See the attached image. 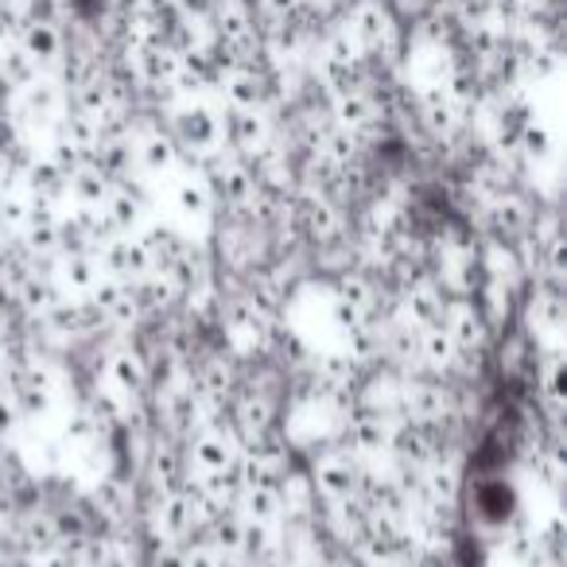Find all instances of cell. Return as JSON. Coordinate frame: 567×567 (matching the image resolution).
Instances as JSON below:
<instances>
[{
    "label": "cell",
    "instance_id": "6da1fadb",
    "mask_svg": "<svg viewBox=\"0 0 567 567\" xmlns=\"http://www.w3.org/2000/svg\"><path fill=\"white\" fill-rule=\"evenodd\" d=\"M347 32L358 40V48L373 51V55H389L396 48V20L385 0H354L347 17Z\"/></svg>",
    "mask_w": 567,
    "mask_h": 567
},
{
    "label": "cell",
    "instance_id": "7a4b0ae2",
    "mask_svg": "<svg viewBox=\"0 0 567 567\" xmlns=\"http://www.w3.org/2000/svg\"><path fill=\"white\" fill-rule=\"evenodd\" d=\"M20 51L35 66H51L63 55V35H59V28L51 20H28L24 32H20Z\"/></svg>",
    "mask_w": 567,
    "mask_h": 567
},
{
    "label": "cell",
    "instance_id": "3957f363",
    "mask_svg": "<svg viewBox=\"0 0 567 567\" xmlns=\"http://www.w3.org/2000/svg\"><path fill=\"white\" fill-rule=\"evenodd\" d=\"M221 90H226V102L234 105V110H257L260 97H265V86H260V79H257V74H249V71H241V66L226 74Z\"/></svg>",
    "mask_w": 567,
    "mask_h": 567
},
{
    "label": "cell",
    "instance_id": "277c9868",
    "mask_svg": "<svg viewBox=\"0 0 567 567\" xmlns=\"http://www.w3.org/2000/svg\"><path fill=\"white\" fill-rule=\"evenodd\" d=\"M175 128H179L183 141L195 144V148H203V144H210L214 136H218V121H214L210 110H203V105H195V110H183L179 121H175Z\"/></svg>",
    "mask_w": 567,
    "mask_h": 567
},
{
    "label": "cell",
    "instance_id": "5b68a950",
    "mask_svg": "<svg viewBox=\"0 0 567 567\" xmlns=\"http://www.w3.org/2000/svg\"><path fill=\"white\" fill-rule=\"evenodd\" d=\"M334 113H339V125L347 128V133H354V128H362L373 121V102L362 94V90H342Z\"/></svg>",
    "mask_w": 567,
    "mask_h": 567
},
{
    "label": "cell",
    "instance_id": "8992f818",
    "mask_svg": "<svg viewBox=\"0 0 567 567\" xmlns=\"http://www.w3.org/2000/svg\"><path fill=\"white\" fill-rule=\"evenodd\" d=\"M424 117L435 133H447V128L455 125V102H451V94L443 86H435L424 94Z\"/></svg>",
    "mask_w": 567,
    "mask_h": 567
},
{
    "label": "cell",
    "instance_id": "52a82bcc",
    "mask_svg": "<svg viewBox=\"0 0 567 567\" xmlns=\"http://www.w3.org/2000/svg\"><path fill=\"white\" fill-rule=\"evenodd\" d=\"M229 128H234V141L241 144V148H257V144L265 141V121L257 117V110H234Z\"/></svg>",
    "mask_w": 567,
    "mask_h": 567
},
{
    "label": "cell",
    "instance_id": "ba28073f",
    "mask_svg": "<svg viewBox=\"0 0 567 567\" xmlns=\"http://www.w3.org/2000/svg\"><path fill=\"white\" fill-rule=\"evenodd\" d=\"M4 79H9L12 86H20V90H24L28 82H35V79H40V66H35L32 59H28L20 48H12V51H9V59H4Z\"/></svg>",
    "mask_w": 567,
    "mask_h": 567
},
{
    "label": "cell",
    "instance_id": "9c48e42d",
    "mask_svg": "<svg viewBox=\"0 0 567 567\" xmlns=\"http://www.w3.org/2000/svg\"><path fill=\"white\" fill-rule=\"evenodd\" d=\"M172 141L167 136H159V133H152L148 141H144V164L148 167H164V164H172Z\"/></svg>",
    "mask_w": 567,
    "mask_h": 567
},
{
    "label": "cell",
    "instance_id": "30bf717a",
    "mask_svg": "<svg viewBox=\"0 0 567 567\" xmlns=\"http://www.w3.org/2000/svg\"><path fill=\"white\" fill-rule=\"evenodd\" d=\"M303 0H260V9L268 12L272 20H292L296 12H300Z\"/></svg>",
    "mask_w": 567,
    "mask_h": 567
},
{
    "label": "cell",
    "instance_id": "8fae6325",
    "mask_svg": "<svg viewBox=\"0 0 567 567\" xmlns=\"http://www.w3.org/2000/svg\"><path fill=\"white\" fill-rule=\"evenodd\" d=\"M214 12V0H179V17L187 20H210Z\"/></svg>",
    "mask_w": 567,
    "mask_h": 567
},
{
    "label": "cell",
    "instance_id": "7c38bea8",
    "mask_svg": "<svg viewBox=\"0 0 567 567\" xmlns=\"http://www.w3.org/2000/svg\"><path fill=\"white\" fill-rule=\"evenodd\" d=\"M0 4H24V0H0Z\"/></svg>",
    "mask_w": 567,
    "mask_h": 567
},
{
    "label": "cell",
    "instance_id": "4fadbf2b",
    "mask_svg": "<svg viewBox=\"0 0 567 567\" xmlns=\"http://www.w3.org/2000/svg\"><path fill=\"white\" fill-rule=\"evenodd\" d=\"M327 4H342V0H327Z\"/></svg>",
    "mask_w": 567,
    "mask_h": 567
}]
</instances>
